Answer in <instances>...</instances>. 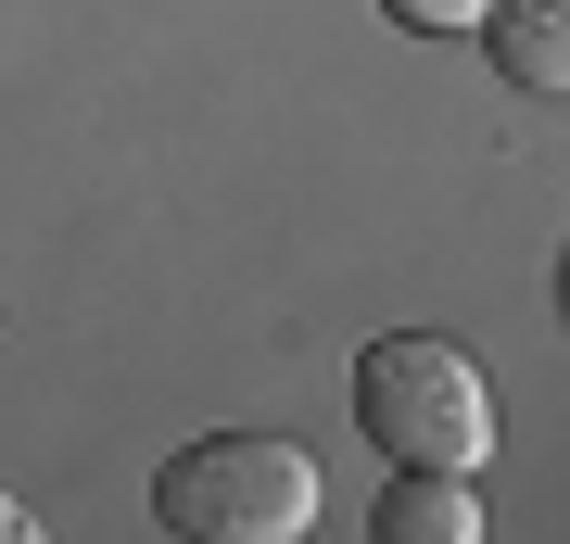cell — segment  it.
<instances>
[{
    "mask_svg": "<svg viewBox=\"0 0 570 544\" xmlns=\"http://www.w3.org/2000/svg\"><path fill=\"white\" fill-rule=\"evenodd\" d=\"M153 520L178 544H292L317 520V456L292 431H204L153 468Z\"/></svg>",
    "mask_w": 570,
    "mask_h": 544,
    "instance_id": "obj_1",
    "label": "cell"
},
{
    "mask_svg": "<svg viewBox=\"0 0 570 544\" xmlns=\"http://www.w3.org/2000/svg\"><path fill=\"white\" fill-rule=\"evenodd\" d=\"M0 532H26V520H13V506H0Z\"/></svg>",
    "mask_w": 570,
    "mask_h": 544,
    "instance_id": "obj_6",
    "label": "cell"
},
{
    "mask_svg": "<svg viewBox=\"0 0 570 544\" xmlns=\"http://www.w3.org/2000/svg\"><path fill=\"white\" fill-rule=\"evenodd\" d=\"M482 39L520 89H558L570 77V0H482Z\"/></svg>",
    "mask_w": 570,
    "mask_h": 544,
    "instance_id": "obj_4",
    "label": "cell"
},
{
    "mask_svg": "<svg viewBox=\"0 0 570 544\" xmlns=\"http://www.w3.org/2000/svg\"><path fill=\"white\" fill-rule=\"evenodd\" d=\"M355 431L393 468H482L494 456V393L444 329H393L355 355Z\"/></svg>",
    "mask_w": 570,
    "mask_h": 544,
    "instance_id": "obj_2",
    "label": "cell"
},
{
    "mask_svg": "<svg viewBox=\"0 0 570 544\" xmlns=\"http://www.w3.org/2000/svg\"><path fill=\"white\" fill-rule=\"evenodd\" d=\"M469 532H482L469 468H393V494H381V544H469Z\"/></svg>",
    "mask_w": 570,
    "mask_h": 544,
    "instance_id": "obj_3",
    "label": "cell"
},
{
    "mask_svg": "<svg viewBox=\"0 0 570 544\" xmlns=\"http://www.w3.org/2000/svg\"><path fill=\"white\" fill-rule=\"evenodd\" d=\"M393 26H419V39H444V26H482V0H381Z\"/></svg>",
    "mask_w": 570,
    "mask_h": 544,
    "instance_id": "obj_5",
    "label": "cell"
}]
</instances>
